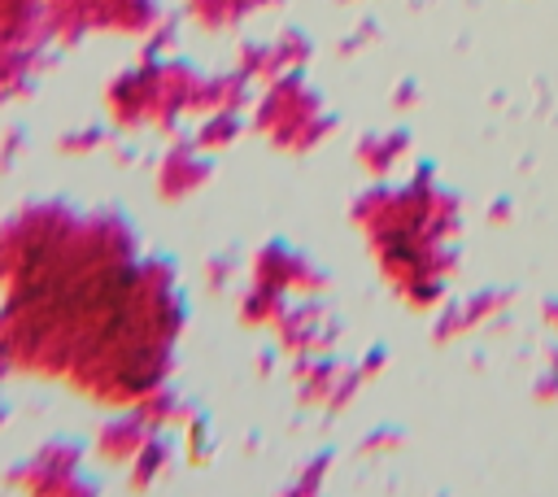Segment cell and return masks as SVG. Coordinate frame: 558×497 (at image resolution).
<instances>
[{"label":"cell","instance_id":"9","mask_svg":"<svg viewBox=\"0 0 558 497\" xmlns=\"http://www.w3.org/2000/svg\"><path fill=\"white\" fill-rule=\"evenodd\" d=\"M22 153V131H9L4 144H0V170H9V161Z\"/></svg>","mask_w":558,"mask_h":497},{"label":"cell","instance_id":"1","mask_svg":"<svg viewBox=\"0 0 558 497\" xmlns=\"http://www.w3.org/2000/svg\"><path fill=\"white\" fill-rule=\"evenodd\" d=\"M179 301L161 266H131L113 214L26 201L0 222V349L9 371L61 379L96 405L126 410L174 362Z\"/></svg>","mask_w":558,"mask_h":497},{"label":"cell","instance_id":"4","mask_svg":"<svg viewBox=\"0 0 558 497\" xmlns=\"http://www.w3.org/2000/svg\"><path fill=\"white\" fill-rule=\"evenodd\" d=\"M144 4L140 0H44V22L52 39H78L92 26H140Z\"/></svg>","mask_w":558,"mask_h":497},{"label":"cell","instance_id":"3","mask_svg":"<svg viewBox=\"0 0 558 497\" xmlns=\"http://www.w3.org/2000/svg\"><path fill=\"white\" fill-rule=\"evenodd\" d=\"M78 475H83V445L70 436L44 440L31 458L9 466V484L22 497H65Z\"/></svg>","mask_w":558,"mask_h":497},{"label":"cell","instance_id":"6","mask_svg":"<svg viewBox=\"0 0 558 497\" xmlns=\"http://www.w3.org/2000/svg\"><path fill=\"white\" fill-rule=\"evenodd\" d=\"M126 410H135V414H140V423H144V427H153V432L183 427V423L192 419V405H187L170 384H161V388L144 392V397H140L135 405H126Z\"/></svg>","mask_w":558,"mask_h":497},{"label":"cell","instance_id":"7","mask_svg":"<svg viewBox=\"0 0 558 497\" xmlns=\"http://www.w3.org/2000/svg\"><path fill=\"white\" fill-rule=\"evenodd\" d=\"M170 458H174V445L166 440V432H153L144 445H140V453L126 462V475H131V488H148V484H157L161 475H166V466H170Z\"/></svg>","mask_w":558,"mask_h":497},{"label":"cell","instance_id":"11","mask_svg":"<svg viewBox=\"0 0 558 497\" xmlns=\"http://www.w3.org/2000/svg\"><path fill=\"white\" fill-rule=\"evenodd\" d=\"M4 423H9V401L0 397V427H4Z\"/></svg>","mask_w":558,"mask_h":497},{"label":"cell","instance_id":"10","mask_svg":"<svg viewBox=\"0 0 558 497\" xmlns=\"http://www.w3.org/2000/svg\"><path fill=\"white\" fill-rule=\"evenodd\" d=\"M92 144H96V135H65L61 148H92Z\"/></svg>","mask_w":558,"mask_h":497},{"label":"cell","instance_id":"8","mask_svg":"<svg viewBox=\"0 0 558 497\" xmlns=\"http://www.w3.org/2000/svg\"><path fill=\"white\" fill-rule=\"evenodd\" d=\"M327 462H331L327 453H318L314 462H305V466H301V475H296V480L283 488V497H318V493H323V475H327Z\"/></svg>","mask_w":558,"mask_h":497},{"label":"cell","instance_id":"2","mask_svg":"<svg viewBox=\"0 0 558 497\" xmlns=\"http://www.w3.org/2000/svg\"><path fill=\"white\" fill-rule=\"evenodd\" d=\"M48 44L44 0H0V105L31 92Z\"/></svg>","mask_w":558,"mask_h":497},{"label":"cell","instance_id":"5","mask_svg":"<svg viewBox=\"0 0 558 497\" xmlns=\"http://www.w3.org/2000/svg\"><path fill=\"white\" fill-rule=\"evenodd\" d=\"M148 436H153V427H144L135 410H118V414H109V419L100 423V432H96V453H100L105 462H113V466H126V462L140 453V445H144Z\"/></svg>","mask_w":558,"mask_h":497}]
</instances>
